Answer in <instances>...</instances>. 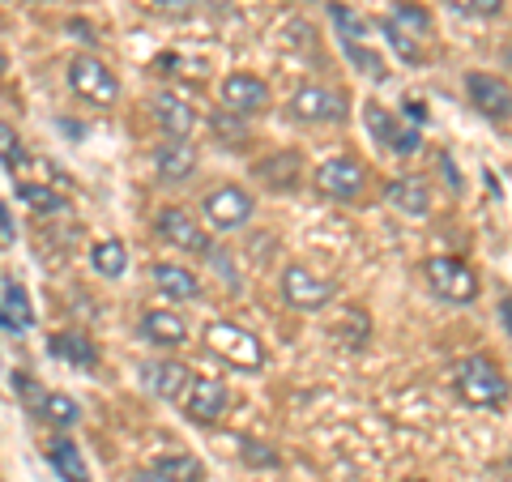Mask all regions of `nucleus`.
<instances>
[{"label": "nucleus", "mask_w": 512, "mask_h": 482, "mask_svg": "<svg viewBox=\"0 0 512 482\" xmlns=\"http://www.w3.org/2000/svg\"><path fill=\"white\" fill-rule=\"evenodd\" d=\"M39 414H43V419H52L56 427H64V431L82 423V410H77V401H73L69 393H47L43 406H39Z\"/></svg>", "instance_id": "obj_28"}, {"label": "nucleus", "mask_w": 512, "mask_h": 482, "mask_svg": "<svg viewBox=\"0 0 512 482\" xmlns=\"http://www.w3.org/2000/svg\"><path fill=\"white\" fill-rule=\"evenodd\" d=\"M205 342H210L214 355H222V359L235 363V367H244V372H256V367L265 363L261 337L248 333V329H239V325H231V320H214V325L205 329Z\"/></svg>", "instance_id": "obj_2"}, {"label": "nucleus", "mask_w": 512, "mask_h": 482, "mask_svg": "<svg viewBox=\"0 0 512 482\" xmlns=\"http://www.w3.org/2000/svg\"><path fill=\"white\" fill-rule=\"evenodd\" d=\"M316 188L325 192L333 201H355L363 192V167L355 158H325V163L316 167Z\"/></svg>", "instance_id": "obj_10"}, {"label": "nucleus", "mask_w": 512, "mask_h": 482, "mask_svg": "<svg viewBox=\"0 0 512 482\" xmlns=\"http://www.w3.org/2000/svg\"><path fill=\"white\" fill-rule=\"evenodd\" d=\"M69 86L82 94L86 103H94V107H111V103L120 99L116 73H111L103 60H94V56H77V60L69 64Z\"/></svg>", "instance_id": "obj_5"}, {"label": "nucleus", "mask_w": 512, "mask_h": 482, "mask_svg": "<svg viewBox=\"0 0 512 482\" xmlns=\"http://www.w3.org/2000/svg\"><path fill=\"white\" fill-rule=\"evenodd\" d=\"M338 43H342L346 60L355 64V69H359L363 77H372V82H384V77H389V69H384V60H380L367 43H355V39H338Z\"/></svg>", "instance_id": "obj_26"}, {"label": "nucleus", "mask_w": 512, "mask_h": 482, "mask_svg": "<svg viewBox=\"0 0 512 482\" xmlns=\"http://www.w3.org/2000/svg\"><path fill=\"white\" fill-rule=\"evenodd\" d=\"M423 273H427V286L444 303H474L478 299V273L466 261H457V256H431Z\"/></svg>", "instance_id": "obj_3"}, {"label": "nucleus", "mask_w": 512, "mask_h": 482, "mask_svg": "<svg viewBox=\"0 0 512 482\" xmlns=\"http://www.w3.org/2000/svg\"><path fill=\"white\" fill-rule=\"evenodd\" d=\"M43 457H47V465L64 478V482H90V470H86V457H82V448H77L73 440H64V436H56L52 444L43 448Z\"/></svg>", "instance_id": "obj_17"}, {"label": "nucleus", "mask_w": 512, "mask_h": 482, "mask_svg": "<svg viewBox=\"0 0 512 482\" xmlns=\"http://www.w3.org/2000/svg\"><path fill=\"white\" fill-rule=\"evenodd\" d=\"M141 337L154 346H163V350H175V346L188 342V325L175 312H146L141 316Z\"/></svg>", "instance_id": "obj_16"}, {"label": "nucleus", "mask_w": 512, "mask_h": 482, "mask_svg": "<svg viewBox=\"0 0 512 482\" xmlns=\"http://www.w3.org/2000/svg\"><path fill=\"white\" fill-rule=\"evenodd\" d=\"M154 474L163 482H205V465L197 457H163L154 465Z\"/></svg>", "instance_id": "obj_27"}, {"label": "nucleus", "mask_w": 512, "mask_h": 482, "mask_svg": "<svg viewBox=\"0 0 512 482\" xmlns=\"http://www.w3.org/2000/svg\"><path fill=\"white\" fill-rule=\"evenodd\" d=\"M47 350H52L56 359H69L73 367H94V363H99V350H94L86 337H77V333H60V337H52V342H47Z\"/></svg>", "instance_id": "obj_24"}, {"label": "nucleus", "mask_w": 512, "mask_h": 482, "mask_svg": "<svg viewBox=\"0 0 512 482\" xmlns=\"http://www.w3.org/2000/svg\"><path fill=\"white\" fill-rule=\"evenodd\" d=\"M205 256H210V261L218 265V273H222V278H227V286H231V291H239V273H235V265H231V252H227V248H214V244H210V252H205Z\"/></svg>", "instance_id": "obj_34"}, {"label": "nucleus", "mask_w": 512, "mask_h": 482, "mask_svg": "<svg viewBox=\"0 0 512 482\" xmlns=\"http://www.w3.org/2000/svg\"><path fill=\"white\" fill-rule=\"evenodd\" d=\"M18 197L30 205V210H39V214H56L60 210V197L52 188H43V184H18Z\"/></svg>", "instance_id": "obj_32"}, {"label": "nucleus", "mask_w": 512, "mask_h": 482, "mask_svg": "<svg viewBox=\"0 0 512 482\" xmlns=\"http://www.w3.org/2000/svg\"><path fill=\"white\" fill-rule=\"evenodd\" d=\"M457 393L470 410H504L508 401V376L504 367L487 355H470L457 367Z\"/></svg>", "instance_id": "obj_1"}, {"label": "nucleus", "mask_w": 512, "mask_h": 482, "mask_svg": "<svg viewBox=\"0 0 512 482\" xmlns=\"http://www.w3.org/2000/svg\"><path fill=\"white\" fill-rule=\"evenodd\" d=\"M252 197L244 188H235V184H222L214 192H205V201H201V214L205 222H210L214 231H235V227H244V222L252 218Z\"/></svg>", "instance_id": "obj_7"}, {"label": "nucleus", "mask_w": 512, "mask_h": 482, "mask_svg": "<svg viewBox=\"0 0 512 482\" xmlns=\"http://www.w3.org/2000/svg\"><path fill=\"white\" fill-rule=\"evenodd\" d=\"M389 22H393L397 30H406L410 39H419V43L431 35V13H427L423 5H414V0H397L393 13H389Z\"/></svg>", "instance_id": "obj_22"}, {"label": "nucleus", "mask_w": 512, "mask_h": 482, "mask_svg": "<svg viewBox=\"0 0 512 482\" xmlns=\"http://www.w3.org/2000/svg\"><path fill=\"white\" fill-rule=\"evenodd\" d=\"M141 376H146V384L163 401H180L184 389H188V367L184 363H146Z\"/></svg>", "instance_id": "obj_19"}, {"label": "nucleus", "mask_w": 512, "mask_h": 482, "mask_svg": "<svg viewBox=\"0 0 512 482\" xmlns=\"http://www.w3.org/2000/svg\"><path fill=\"white\" fill-rule=\"evenodd\" d=\"M0 167L5 171H22L26 167V146H22V137L13 133L9 120H0Z\"/></svg>", "instance_id": "obj_29"}, {"label": "nucleus", "mask_w": 512, "mask_h": 482, "mask_svg": "<svg viewBox=\"0 0 512 482\" xmlns=\"http://www.w3.org/2000/svg\"><path fill=\"white\" fill-rule=\"evenodd\" d=\"M291 116L303 124H342L350 116V103H346V94L329 86H299L291 99Z\"/></svg>", "instance_id": "obj_6"}, {"label": "nucleus", "mask_w": 512, "mask_h": 482, "mask_svg": "<svg viewBox=\"0 0 512 482\" xmlns=\"http://www.w3.org/2000/svg\"><path fill=\"white\" fill-rule=\"evenodd\" d=\"M5 64H9V60H5V52H0V73H5Z\"/></svg>", "instance_id": "obj_39"}, {"label": "nucleus", "mask_w": 512, "mask_h": 482, "mask_svg": "<svg viewBox=\"0 0 512 482\" xmlns=\"http://www.w3.org/2000/svg\"><path fill=\"white\" fill-rule=\"evenodd\" d=\"M184 406L197 423H218L231 406V393H227V384L214 380V376H192L188 389H184Z\"/></svg>", "instance_id": "obj_8"}, {"label": "nucleus", "mask_w": 512, "mask_h": 482, "mask_svg": "<svg viewBox=\"0 0 512 482\" xmlns=\"http://www.w3.org/2000/svg\"><path fill=\"white\" fill-rule=\"evenodd\" d=\"M128 482H163V478H158L154 470H146V474H133V478H128Z\"/></svg>", "instance_id": "obj_38"}, {"label": "nucleus", "mask_w": 512, "mask_h": 482, "mask_svg": "<svg viewBox=\"0 0 512 482\" xmlns=\"http://www.w3.org/2000/svg\"><path fill=\"white\" fill-rule=\"evenodd\" d=\"M150 278L167 299H201V278L184 265H154Z\"/></svg>", "instance_id": "obj_18"}, {"label": "nucleus", "mask_w": 512, "mask_h": 482, "mask_svg": "<svg viewBox=\"0 0 512 482\" xmlns=\"http://www.w3.org/2000/svg\"><path fill=\"white\" fill-rule=\"evenodd\" d=\"M90 265H94V273H103V278H120L128 269V248L120 239H99V244L90 248Z\"/></svg>", "instance_id": "obj_23"}, {"label": "nucleus", "mask_w": 512, "mask_h": 482, "mask_svg": "<svg viewBox=\"0 0 512 482\" xmlns=\"http://www.w3.org/2000/svg\"><path fill=\"white\" fill-rule=\"evenodd\" d=\"M380 26H384V39H389V47H393V52L402 56L406 64H423V60H427V52H423V43H419V39H410L406 30H397L389 18H384Z\"/></svg>", "instance_id": "obj_30"}, {"label": "nucleus", "mask_w": 512, "mask_h": 482, "mask_svg": "<svg viewBox=\"0 0 512 482\" xmlns=\"http://www.w3.org/2000/svg\"><path fill=\"white\" fill-rule=\"evenodd\" d=\"M158 235L167 239V244H175V248H184V252H197V256H205L210 252V235H205L197 222H192L184 210H163L158 214Z\"/></svg>", "instance_id": "obj_12"}, {"label": "nucleus", "mask_w": 512, "mask_h": 482, "mask_svg": "<svg viewBox=\"0 0 512 482\" xmlns=\"http://www.w3.org/2000/svg\"><path fill=\"white\" fill-rule=\"evenodd\" d=\"M406 116L423 124V120H427V107H423V103H414V99H406Z\"/></svg>", "instance_id": "obj_36"}, {"label": "nucleus", "mask_w": 512, "mask_h": 482, "mask_svg": "<svg viewBox=\"0 0 512 482\" xmlns=\"http://www.w3.org/2000/svg\"><path fill=\"white\" fill-rule=\"evenodd\" d=\"M0 231H5V239H13V222H9V210L0 205Z\"/></svg>", "instance_id": "obj_37"}, {"label": "nucleus", "mask_w": 512, "mask_h": 482, "mask_svg": "<svg viewBox=\"0 0 512 482\" xmlns=\"http://www.w3.org/2000/svg\"><path fill=\"white\" fill-rule=\"evenodd\" d=\"M389 201H393L406 218H423V214L431 210V188H427V180H419V175H406V180H397V184L389 188Z\"/></svg>", "instance_id": "obj_21"}, {"label": "nucleus", "mask_w": 512, "mask_h": 482, "mask_svg": "<svg viewBox=\"0 0 512 482\" xmlns=\"http://www.w3.org/2000/svg\"><path fill=\"white\" fill-rule=\"evenodd\" d=\"M333 295H338V286H333L329 278H320V273L303 269V265H286L282 269V299L291 303V308L299 312H320L329 308Z\"/></svg>", "instance_id": "obj_4"}, {"label": "nucleus", "mask_w": 512, "mask_h": 482, "mask_svg": "<svg viewBox=\"0 0 512 482\" xmlns=\"http://www.w3.org/2000/svg\"><path fill=\"white\" fill-rule=\"evenodd\" d=\"M410 482H427V478H410Z\"/></svg>", "instance_id": "obj_40"}, {"label": "nucleus", "mask_w": 512, "mask_h": 482, "mask_svg": "<svg viewBox=\"0 0 512 482\" xmlns=\"http://www.w3.org/2000/svg\"><path fill=\"white\" fill-rule=\"evenodd\" d=\"M466 90H470V103L483 111V116L491 120H508V82H500V77H491V73H470L466 77Z\"/></svg>", "instance_id": "obj_13"}, {"label": "nucleus", "mask_w": 512, "mask_h": 482, "mask_svg": "<svg viewBox=\"0 0 512 482\" xmlns=\"http://www.w3.org/2000/svg\"><path fill=\"white\" fill-rule=\"evenodd\" d=\"M299 5H308V0H299Z\"/></svg>", "instance_id": "obj_41"}, {"label": "nucleus", "mask_w": 512, "mask_h": 482, "mask_svg": "<svg viewBox=\"0 0 512 482\" xmlns=\"http://www.w3.org/2000/svg\"><path fill=\"white\" fill-rule=\"evenodd\" d=\"M154 167H158V180L163 184H180L197 171V150H192L188 137H171L167 146L154 154Z\"/></svg>", "instance_id": "obj_14"}, {"label": "nucleus", "mask_w": 512, "mask_h": 482, "mask_svg": "<svg viewBox=\"0 0 512 482\" xmlns=\"http://www.w3.org/2000/svg\"><path fill=\"white\" fill-rule=\"evenodd\" d=\"M448 5L461 13H474V18H500L504 13V0H448Z\"/></svg>", "instance_id": "obj_33"}, {"label": "nucleus", "mask_w": 512, "mask_h": 482, "mask_svg": "<svg viewBox=\"0 0 512 482\" xmlns=\"http://www.w3.org/2000/svg\"><path fill=\"white\" fill-rule=\"evenodd\" d=\"M265 107H269V86L261 77L231 73L222 82V111H231V116H261Z\"/></svg>", "instance_id": "obj_11"}, {"label": "nucleus", "mask_w": 512, "mask_h": 482, "mask_svg": "<svg viewBox=\"0 0 512 482\" xmlns=\"http://www.w3.org/2000/svg\"><path fill=\"white\" fill-rule=\"evenodd\" d=\"M197 0H146V9L154 13H167V18H180V13H188Z\"/></svg>", "instance_id": "obj_35"}, {"label": "nucleus", "mask_w": 512, "mask_h": 482, "mask_svg": "<svg viewBox=\"0 0 512 482\" xmlns=\"http://www.w3.org/2000/svg\"><path fill=\"white\" fill-rule=\"evenodd\" d=\"M256 175H261L265 188L274 192H291L299 184V154L295 150H282V154H269L261 167H256Z\"/></svg>", "instance_id": "obj_20"}, {"label": "nucleus", "mask_w": 512, "mask_h": 482, "mask_svg": "<svg viewBox=\"0 0 512 482\" xmlns=\"http://www.w3.org/2000/svg\"><path fill=\"white\" fill-rule=\"evenodd\" d=\"M239 457H244L248 465H256V470H278L282 465V457L265 440H239Z\"/></svg>", "instance_id": "obj_31"}, {"label": "nucleus", "mask_w": 512, "mask_h": 482, "mask_svg": "<svg viewBox=\"0 0 512 482\" xmlns=\"http://www.w3.org/2000/svg\"><path fill=\"white\" fill-rule=\"evenodd\" d=\"M363 120H367V128H372V137L380 141V146H389L393 154H414V150L423 146L419 128H410V124H402L397 116H389L380 103H367L363 107Z\"/></svg>", "instance_id": "obj_9"}, {"label": "nucleus", "mask_w": 512, "mask_h": 482, "mask_svg": "<svg viewBox=\"0 0 512 482\" xmlns=\"http://www.w3.org/2000/svg\"><path fill=\"white\" fill-rule=\"evenodd\" d=\"M154 116L163 124L167 137H192V124H197V111H192V103L180 99V94H158Z\"/></svg>", "instance_id": "obj_15"}, {"label": "nucleus", "mask_w": 512, "mask_h": 482, "mask_svg": "<svg viewBox=\"0 0 512 482\" xmlns=\"http://www.w3.org/2000/svg\"><path fill=\"white\" fill-rule=\"evenodd\" d=\"M5 320H9V329H30L35 325V312H30V295H26V286L22 282H5Z\"/></svg>", "instance_id": "obj_25"}]
</instances>
